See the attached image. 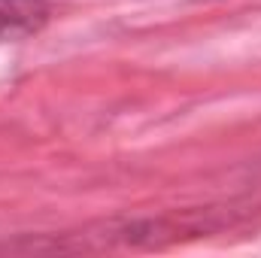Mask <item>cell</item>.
Returning <instances> with one entry per match:
<instances>
[{"label":"cell","mask_w":261,"mask_h":258,"mask_svg":"<svg viewBox=\"0 0 261 258\" xmlns=\"http://www.w3.org/2000/svg\"><path fill=\"white\" fill-rule=\"evenodd\" d=\"M52 18L49 0H0V43H21Z\"/></svg>","instance_id":"1"}]
</instances>
